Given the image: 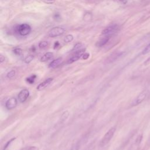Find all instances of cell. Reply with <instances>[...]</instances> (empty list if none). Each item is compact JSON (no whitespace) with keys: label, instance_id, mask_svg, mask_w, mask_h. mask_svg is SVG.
<instances>
[{"label":"cell","instance_id":"obj_9","mask_svg":"<svg viewBox=\"0 0 150 150\" xmlns=\"http://www.w3.org/2000/svg\"><path fill=\"white\" fill-rule=\"evenodd\" d=\"M62 62V59L61 58H58L56 59H55L52 61V62L49 65V68H52V69H55L57 68V67L59 66V65L61 64V63Z\"/></svg>","mask_w":150,"mask_h":150},{"label":"cell","instance_id":"obj_2","mask_svg":"<svg viewBox=\"0 0 150 150\" xmlns=\"http://www.w3.org/2000/svg\"><path fill=\"white\" fill-rule=\"evenodd\" d=\"M18 31L22 36H26L31 32V27L27 23H23L18 27Z\"/></svg>","mask_w":150,"mask_h":150},{"label":"cell","instance_id":"obj_19","mask_svg":"<svg viewBox=\"0 0 150 150\" xmlns=\"http://www.w3.org/2000/svg\"><path fill=\"white\" fill-rule=\"evenodd\" d=\"M13 52L17 55H21L22 54V50L21 48H15L14 50L13 51Z\"/></svg>","mask_w":150,"mask_h":150},{"label":"cell","instance_id":"obj_20","mask_svg":"<svg viewBox=\"0 0 150 150\" xmlns=\"http://www.w3.org/2000/svg\"><path fill=\"white\" fill-rule=\"evenodd\" d=\"M80 142H78L76 144H74L71 150H79L80 148Z\"/></svg>","mask_w":150,"mask_h":150},{"label":"cell","instance_id":"obj_11","mask_svg":"<svg viewBox=\"0 0 150 150\" xmlns=\"http://www.w3.org/2000/svg\"><path fill=\"white\" fill-rule=\"evenodd\" d=\"M110 38V36H108L102 39L101 40L98 41V42L96 43V46H97V47H102V46H104V45H105L106 43H107L108 41H109Z\"/></svg>","mask_w":150,"mask_h":150},{"label":"cell","instance_id":"obj_30","mask_svg":"<svg viewBox=\"0 0 150 150\" xmlns=\"http://www.w3.org/2000/svg\"><path fill=\"white\" fill-rule=\"evenodd\" d=\"M119 1H121V2H123V3H124V2L127 1V0H119Z\"/></svg>","mask_w":150,"mask_h":150},{"label":"cell","instance_id":"obj_29","mask_svg":"<svg viewBox=\"0 0 150 150\" xmlns=\"http://www.w3.org/2000/svg\"><path fill=\"white\" fill-rule=\"evenodd\" d=\"M59 42H58V41H56V42H55V44H54V49H56L58 48V47L59 46Z\"/></svg>","mask_w":150,"mask_h":150},{"label":"cell","instance_id":"obj_28","mask_svg":"<svg viewBox=\"0 0 150 150\" xmlns=\"http://www.w3.org/2000/svg\"><path fill=\"white\" fill-rule=\"evenodd\" d=\"M149 64H150V57H149V58H148L147 60L145 61V62H144V65H148Z\"/></svg>","mask_w":150,"mask_h":150},{"label":"cell","instance_id":"obj_27","mask_svg":"<svg viewBox=\"0 0 150 150\" xmlns=\"http://www.w3.org/2000/svg\"><path fill=\"white\" fill-rule=\"evenodd\" d=\"M4 61H5V57L3 55H0V62L2 64V63H3Z\"/></svg>","mask_w":150,"mask_h":150},{"label":"cell","instance_id":"obj_4","mask_svg":"<svg viewBox=\"0 0 150 150\" xmlns=\"http://www.w3.org/2000/svg\"><path fill=\"white\" fill-rule=\"evenodd\" d=\"M146 97H147V92L145 91L142 92L135 99H134L131 103L132 106H136L139 104H141L144 100L145 99Z\"/></svg>","mask_w":150,"mask_h":150},{"label":"cell","instance_id":"obj_5","mask_svg":"<svg viewBox=\"0 0 150 150\" xmlns=\"http://www.w3.org/2000/svg\"><path fill=\"white\" fill-rule=\"evenodd\" d=\"M118 27L116 25H112L111 26L107 27V28L104 29L102 31V35H105V36H110V35H112V33H114L117 30Z\"/></svg>","mask_w":150,"mask_h":150},{"label":"cell","instance_id":"obj_31","mask_svg":"<svg viewBox=\"0 0 150 150\" xmlns=\"http://www.w3.org/2000/svg\"></svg>","mask_w":150,"mask_h":150},{"label":"cell","instance_id":"obj_26","mask_svg":"<svg viewBox=\"0 0 150 150\" xmlns=\"http://www.w3.org/2000/svg\"><path fill=\"white\" fill-rule=\"evenodd\" d=\"M35 79V78H33V76L32 77H29L27 79V81L29 83H33V82H34V79Z\"/></svg>","mask_w":150,"mask_h":150},{"label":"cell","instance_id":"obj_24","mask_svg":"<svg viewBox=\"0 0 150 150\" xmlns=\"http://www.w3.org/2000/svg\"><path fill=\"white\" fill-rule=\"evenodd\" d=\"M43 3L45 4H51L54 3L55 2V0H42Z\"/></svg>","mask_w":150,"mask_h":150},{"label":"cell","instance_id":"obj_6","mask_svg":"<svg viewBox=\"0 0 150 150\" xmlns=\"http://www.w3.org/2000/svg\"><path fill=\"white\" fill-rule=\"evenodd\" d=\"M17 106V100L15 97H11L7 100L5 103V107L8 110H12Z\"/></svg>","mask_w":150,"mask_h":150},{"label":"cell","instance_id":"obj_3","mask_svg":"<svg viewBox=\"0 0 150 150\" xmlns=\"http://www.w3.org/2000/svg\"><path fill=\"white\" fill-rule=\"evenodd\" d=\"M65 32V29L61 27H55L52 28L49 32V36L51 38H55L59 36L60 35L64 34Z\"/></svg>","mask_w":150,"mask_h":150},{"label":"cell","instance_id":"obj_14","mask_svg":"<svg viewBox=\"0 0 150 150\" xmlns=\"http://www.w3.org/2000/svg\"><path fill=\"white\" fill-rule=\"evenodd\" d=\"M82 43H78L74 45V48H73L72 51H75V52H78V51L81 50V48L82 47Z\"/></svg>","mask_w":150,"mask_h":150},{"label":"cell","instance_id":"obj_13","mask_svg":"<svg viewBox=\"0 0 150 150\" xmlns=\"http://www.w3.org/2000/svg\"><path fill=\"white\" fill-rule=\"evenodd\" d=\"M73 40V36L72 35H68L65 37L64 42L65 43H69L72 42Z\"/></svg>","mask_w":150,"mask_h":150},{"label":"cell","instance_id":"obj_22","mask_svg":"<svg viewBox=\"0 0 150 150\" xmlns=\"http://www.w3.org/2000/svg\"><path fill=\"white\" fill-rule=\"evenodd\" d=\"M21 150H38V148L36 147H34V146H31V147H28L23 148L21 149Z\"/></svg>","mask_w":150,"mask_h":150},{"label":"cell","instance_id":"obj_7","mask_svg":"<svg viewBox=\"0 0 150 150\" xmlns=\"http://www.w3.org/2000/svg\"><path fill=\"white\" fill-rule=\"evenodd\" d=\"M29 96V92L27 89L22 90L18 94V99L21 103L25 102Z\"/></svg>","mask_w":150,"mask_h":150},{"label":"cell","instance_id":"obj_21","mask_svg":"<svg viewBox=\"0 0 150 150\" xmlns=\"http://www.w3.org/2000/svg\"><path fill=\"white\" fill-rule=\"evenodd\" d=\"M92 18V15L91 14H89V13H87L85 15H84V20H85L86 21H88L91 19Z\"/></svg>","mask_w":150,"mask_h":150},{"label":"cell","instance_id":"obj_16","mask_svg":"<svg viewBox=\"0 0 150 150\" xmlns=\"http://www.w3.org/2000/svg\"><path fill=\"white\" fill-rule=\"evenodd\" d=\"M33 58H34V57H33V55H29V56H28L25 58L24 60L25 62L26 63V64H29V63L32 62L33 59Z\"/></svg>","mask_w":150,"mask_h":150},{"label":"cell","instance_id":"obj_8","mask_svg":"<svg viewBox=\"0 0 150 150\" xmlns=\"http://www.w3.org/2000/svg\"><path fill=\"white\" fill-rule=\"evenodd\" d=\"M53 80H54V79L52 78L47 79H46L45 81H43V82H42L41 83H40L38 86L36 88L37 90H38V91H41V90L45 89V88H46L47 87H48L49 84L52 83Z\"/></svg>","mask_w":150,"mask_h":150},{"label":"cell","instance_id":"obj_15","mask_svg":"<svg viewBox=\"0 0 150 150\" xmlns=\"http://www.w3.org/2000/svg\"><path fill=\"white\" fill-rule=\"evenodd\" d=\"M15 74H16L15 71L14 70H12L11 71H9V72L7 74V77L9 79L13 78L15 76Z\"/></svg>","mask_w":150,"mask_h":150},{"label":"cell","instance_id":"obj_10","mask_svg":"<svg viewBox=\"0 0 150 150\" xmlns=\"http://www.w3.org/2000/svg\"><path fill=\"white\" fill-rule=\"evenodd\" d=\"M122 54H123L122 52H118L110 55V56L107 58V63H111L114 62V61L117 60L119 57L121 56V55H122Z\"/></svg>","mask_w":150,"mask_h":150},{"label":"cell","instance_id":"obj_18","mask_svg":"<svg viewBox=\"0 0 150 150\" xmlns=\"http://www.w3.org/2000/svg\"><path fill=\"white\" fill-rule=\"evenodd\" d=\"M48 43L46 41H42L39 43V47L40 48H45L48 46Z\"/></svg>","mask_w":150,"mask_h":150},{"label":"cell","instance_id":"obj_23","mask_svg":"<svg viewBox=\"0 0 150 150\" xmlns=\"http://www.w3.org/2000/svg\"><path fill=\"white\" fill-rule=\"evenodd\" d=\"M15 139H15V138H13V139H11V140H10V141H9L8 142V143H7V144H6L5 147H4V148L3 150H7V148H8V147H9V145L11 144L12 142L13 141H14V140H15Z\"/></svg>","mask_w":150,"mask_h":150},{"label":"cell","instance_id":"obj_12","mask_svg":"<svg viewBox=\"0 0 150 150\" xmlns=\"http://www.w3.org/2000/svg\"><path fill=\"white\" fill-rule=\"evenodd\" d=\"M54 57V54L52 52H48L45 54L41 58V61L42 62H46L51 59H52Z\"/></svg>","mask_w":150,"mask_h":150},{"label":"cell","instance_id":"obj_17","mask_svg":"<svg viewBox=\"0 0 150 150\" xmlns=\"http://www.w3.org/2000/svg\"><path fill=\"white\" fill-rule=\"evenodd\" d=\"M150 52V43L147 45V46L145 47V49H144L143 52H142V54L143 55H146L148 53Z\"/></svg>","mask_w":150,"mask_h":150},{"label":"cell","instance_id":"obj_25","mask_svg":"<svg viewBox=\"0 0 150 150\" xmlns=\"http://www.w3.org/2000/svg\"><path fill=\"white\" fill-rule=\"evenodd\" d=\"M90 56V54H88V53H84V54L82 55V58L83 59H88Z\"/></svg>","mask_w":150,"mask_h":150},{"label":"cell","instance_id":"obj_1","mask_svg":"<svg viewBox=\"0 0 150 150\" xmlns=\"http://www.w3.org/2000/svg\"><path fill=\"white\" fill-rule=\"evenodd\" d=\"M116 131V128L115 127H111V129H109V130L105 134V135H104V137H103L101 141H100V145L101 147H104L106 145H107V144L109 143L110 140L113 137L114 135V133Z\"/></svg>","mask_w":150,"mask_h":150}]
</instances>
